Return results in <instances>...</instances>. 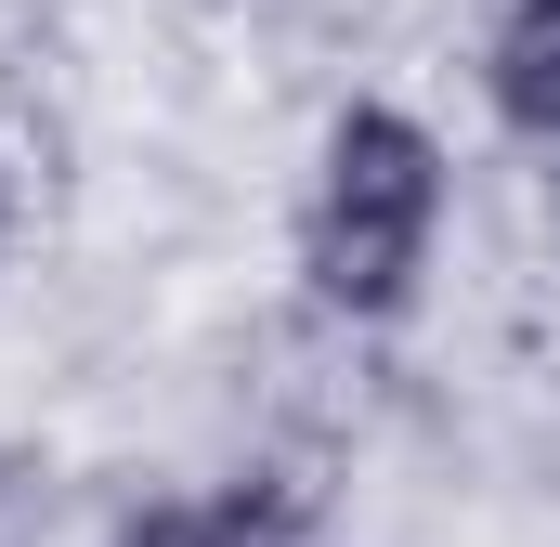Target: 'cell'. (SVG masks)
I'll return each mask as SVG.
<instances>
[{
	"label": "cell",
	"mask_w": 560,
	"mask_h": 547,
	"mask_svg": "<svg viewBox=\"0 0 560 547\" xmlns=\"http://www.w3.org/2000/svg\"><path fill=\"white\" fill-rule=\"evenodd\" d=\"M443 235H456V143L405 92H339L313 118L300 196H287L300 300L326 326H352V339H392V326H418L430 274H443Z\"/></svg>",
	"instance_id": "cell-1"
},
{
	"label": "cell",
	"mask_w": 560,
	"mask_h": 547,
	"mask_svg": "<svg viewBox=\"0 0 560 547\" xmlns=\"http://www.w3.org/2000/svg\"><path fill=\"white\" fill-rule=\"evenodd\" d=\"M105 547H326L313 496L287 469H222V482H170V496H131Z\"/></svg>",
	"instance_id": "cell-2"
},
{
	"label": "cell",
	"mask_w": 560,
	"mask_h": 547,
	"mask_svg": "<svg viewBox=\"0 0 560 547\" xmlns=\"http://www.w3.org/2000/svg\"><path fill=\"white\" fill-rule=\"evenodd\" d=\"M482 118L522 156H560V0H495V26H482Z\"/></svg>",
	"instance_id": "cell-3"
},
{
	"label": "cell",
	"mask_w": 560,
	"mask_h": 547,
	"mask_svg": "<svg viewBox=\"0 0 560 547\" xmlns=\"http://www.w3.org/2000/svg\"><path fill=\"white\" fill-rule=\"evenodd\" d=\"M13 248H26V170H13V143H0V274H13Z\"/></svg>",
	"instance_id": "cell-4"
},
{
	"label": "cell",
	"mask_w": 560,
	"mask_h": 547,
	"mask_svg": "<svg viewBox=\"0 0 560 547\" xmlns=\"http://www.w3.org/2000/svg\"><path fill=\"white\" fill-rule=\"evenodd\" d=\"M548 209H560V156H548Z\"/></svg>",
	"instance_id": "cell-5"
}]
</instances>
